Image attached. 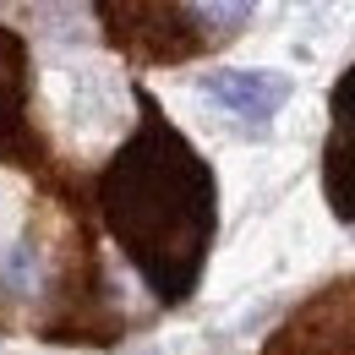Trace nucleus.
I'll use <instances>...</instances> for the list:
<instances>
[{
	"mask_svg": "<svg viewBox=\"0 0 355 355\" xmlns=\"http://www.w3.org/2000/svg\"><path fill=\"white\" fill-rule=\"evenodd\" d=\"M98 202L159 301H180L214 235V175L191 153V142L148 110V126L104 170Z\"/></svg>",
	"mask_w": 355,
	"mask_h": 355,
	"instance_id": "obj_1",
	"label": "nucleus"
},
{
	"mask_svg": "<svg viewBox=\"0 0 355 355\" xmlns=\"http://www.w3.org/2000/svg\"><path fill=\"white\" fill-rule=\"evenodd\" d=\"M126 22L142 28H115V39L148 60H186L191 49H202L208 39L197 33L202 28V6H115Z\"/></svg>",
	"mask_w": 355,
	"mask_h": 355,
	"instance_id": "obj_2",
	"label": "nucleus"
},
{
	"mask_svg": "<svg viewBox=\"0 0 355 355\" xmlns=\"http://www.w3.org/2000/svg\"><path fill=\"white\" fill-rule=\"evenodd\" d=\"M202 93L230 110V115H246V121H268L284 98H290V77L279 71H208Z\"/></svg>",
	"mask_w": 355,
	"mask_h": 355,
	"instance_id": "obj_3",
	"label": "nucleus"
},
{
	"mask_svg": "<svg viewBox=\"0 0 355 355\" xmlns=\"http://www.w3.org/2000/svg\"><path fill=\"white\" fill-rule=\"evenodd\" d=\"M328 197L334 214L355 219V71L334 88V137H328Z\"/></svg>",
	"mask_w": 355,
	"mask_h": 355,
	"instance_id": "obj_4",
	"label": "nucleus"
},
{
	"mask_svg": "<svg viewBox=\"0 0 355 355\" xmlns=\"http://www.w3.org/2000/svg\"><path fill=\"white\" fill-rule=\"evenodd\" d=\"M22 121V44L0 28V142Z\"/></svg>",
	"mask_w": 355,
	"mask_h": 355,
	"instance_id": "obj_5",
	"label": "nucleus"
},
{
	"mask_svg": "<svg viewBox=\"0 0 355 355\" xmlns=\"http://www.w3.org/2000/svg\"><path fill=\"white\" fill-rule=\"evenodd\" d=\"M142 355H159V350H142Z\"/></svg>",
	"mask_w": 355,
	"mask_h": 355,
	"instance_id": "obj_6",
	"label": "nucleus"
}]
</instances>
